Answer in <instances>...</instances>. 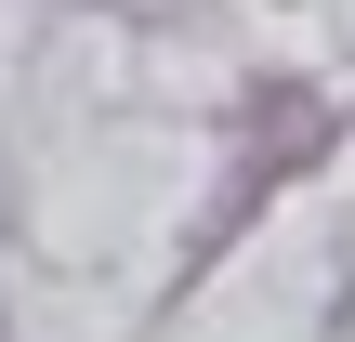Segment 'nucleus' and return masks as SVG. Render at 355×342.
Wrapping results in <instances>:
<instances>
[]
</instances>
